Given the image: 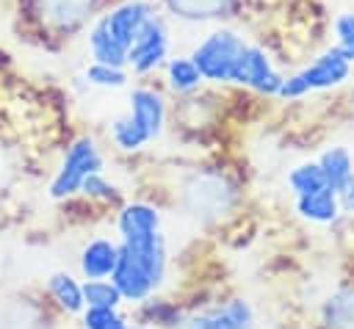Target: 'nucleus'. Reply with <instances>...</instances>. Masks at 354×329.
I'll return each instance as SVG.
<instances>
[{"label": "nucleus", "mask_w": 354, "mask_h": 329, "mask_svg": "<svg viewBox=\"0 0 354 329\" xmlns=\"http://www.w3.org/2000/svg\"><path fill=\"white\" fill-rule=\"evenodd\" d=\"M152 14L155 6L149 0H122L108 11L97 14V19L88 25L86 33V47L91 61L127 66V50L133 47L138 30Z\"/></svg>", "instance_id": "1"}, {"label": "nucleus", "mask_w": 354, "mask_h": 329, "mask_svg": "<svg viewBox=\"0 0 354 329\" xmlns=\"http://www.w3.org/2000/svg\"><path fill=\"white\" fill-rule=\"evenodd\" d=\"M351 77V64L343 58V53L332 44L324 53H318L310 64H304L301 69H296L293 75H285L282 88L277 94V100L282 102H296L313 91H329V88H340L346 80Z\"/></svg>", "instance_id": "2"}, {"label": "nucleus", "mask_w": 354, "mask_h": 329, "mask_svg": "<svg viewBox=\"0 0 354 329\" xmlns=\"http://www.w3.org/2000/svg\"><path fill=\"white\" fill-rule=\"evenodd\" d=\"M102 166H105V155H102L97 138L88 135V133L75 135L66 144V149H64V155H61V160L55 166V174L50 180V185H47V194L53 199L80 196L83 180L88 174H94V171H102Z\"/></svg>", "instance_id": "3"}, {"label": "nucleus", "mask_w": 354, "mask_h": 329, "mask_svg": "<svg viewBox=\"0 0 354 329\" xmlns=\"http://www.w3.org/2000/svg\"><path fill=\"white\" fill-rule=\"evenodd\" d=\"M246 39L230 28V25H216L210 28L196 44L194 50L188 53L196 64V69L202 72L205 83H213V86H230V75H232V66L243 50Z\"/></svg>", "instance_id": "4"}, {"label": "nucleus", "mask_w": 354, "mask_h": 329, "mask_svg": "<svg viewBox=\"0 0 354 329\" xmlns=\"http://www.w3.org/2000/svg\"><path fill=\"white\" fill-rule=\"evenodd\" d=\"M119 254L136 265L152 285L155 290L166 282V271H169V246H166V235L163 227L158 229H130V232H119Z\"/></svg>", "instance_id": "5"}, {"label": "nucleus", "mask_w": 354, "mask_h": 329, "mask_svg": "<svg viewBox=\"0 0 354 329\" xmlns=\"http://www.w3.org/2000/svg\"><path fill=\"white\" fill-rule=\"evenodd\" d=\"M282 80L285 75L277 69L274 58L268 55V50L263 44H254V41H246L235 66H232V75H230V86H241V88H249L260 97H277L279 88H282Z\"/></svg>", "instance_id": "6"}, {"label": "nucleus", "mask_w": 354, "mask_h": 329, "mask_svg": "<svg viewBox=\"0 0 354 329\" xmlns=\"http://www.w3.org/2000/svg\"><path fill=\"white\" fill-rule=\"evenodd\" d=\"M169 50H171V33H169V22L163 14H152L144 28L138 30L133 47L127 50V72L130 75H138V77H147L158 69H163L166 58H169Z\"/></svg>", "instance_id": "7"}, {"label": "nucleus", "mask_w": 354, "mask_h": 329, "mask_svg": "<svg viewBox=\"0 0 354 329\" xmlns=\"http://www.w3.org/2000/svg\"><path fill=\"white\" fill-rule=\"evenodd\" d=\"M180 329H254V307L243 296H230L185 315Z\"/></svg>", "instance_id": "8"}, {"label": "nucleus", "mask_w": 354, "mask_h": 329, "mask_svg": "<svg viewBox=\"0 0 354 329\" xmlns=\"http://www.w3.org/2000/svg\"><path fill=\"white\" fill-rule=\"evenodd\" d=\"M127 116H133L155 141L166 133V122H169L166 97L152 86H133L127 94Z\"/></svg>", "instance_id": "9"}, {"label": "nucleus", "mask_w": 354, "mask_h": 329, "mask_svg": "<svg viewBox=\"0 0 354 329\" xmlns=\"http://www.w3.org/2000/svg\"><path fill=\"white\" fill-rule=\"evenodd\" d=\"M169 19L188 25H210L235 17L238 0H160Z\"/></svg>", "instance_id": "10"}, {"label": "nucleus", "mask_w": 354, "mask_h": 329, "mask_svg": "<svg viewBox=\"0 0 354 329\" xmlns=\"http://www.w3.org/2000/svg\"><path fill=\"white\" fill-rule=\"evenodd\" d=\"M36 6L41 22L61 33H72L94 17V0H36Z\"/></svg>", "instance_id": "11"}, {"label": "nucleus", "mask_w": 354, "mask_h": 329, "mask_svg": "<svg viewBox=\"0 0 354 329\" xmlns=\"http://www.w3.org/2000/svg\"><path fill=\"white\" fill-rule=\"evenodd\" d=\"M119 260V243L111 238H91L83 243L77 268L83 279H108Z\"/></svg>", "instance_id": "12"}, {"label": "nucleus", "mask_w": 354, "mask_h": 329, "mask_svg": "<svg viewBox=\"0 0 354 329\" xmlns=\"http://www.w3.org/2000/svg\"><path fill=\"white\" fill-rule=\"evenodd\" d=\"M293 210L299 218L310 221V224H335L343 213L340 207V194L335 188H321L304 196H293Z\"/></svg>", "instance_id": "13"}, {"label": "nucleus", "mask_w": 354, "mask_h": 329, "mask_svg": "<svg viewBox=\"0 0 354 329\" xmlns=\"http://www.w3.org/2000/svg\"><path fill=\"white\" fill-rule=\"evenodd\" d=\"M163 80H166V88L177 97H191L205 86V77L196 69L191 55H169L163 64Z\"/></svg>", "instance_id": "14"}, {"label": "nucleus", "mask_w": 354, "mask_h": 329, "mask_svg": "<svg viewBox=\"0 0 354 329\" xmlns=\"http://www.w3.org/2000/svg\"><path fill=\"white\" fill-rule=\"evenodd\" d=\"M318 323L321 329H354V285H343L321 301Z\"/></svg>", "instance_id": "15"}, {"label": "nucleus", "mask_w": 354, "mask_h": 329, "mask_svg": "<svg viewBox=\"0 0 354 329\" xmlns=\"http://www.w3.org/2000/svg\"><path fill=\"white\" fill-rule=\"evenodd\" d=\"M47 293L55 301V307L66 315H80L86 310L83 299V282L69 271H55L47 276Z\"/></svg>", "instance_id": "16"}, {"label": "nucleus", "mask_w": 354, "mask_h": 329, "mask_svg": "<svg viewBox=\"0 0 354 329\" xmlns=\"http://www.w3.org/2000/svg\"><path fill=\"white\" fill-rule=\"evenodd\" d=\"M163 227V213L147 199H133L122 202L116 207V229L130 232V229H158Z\"/></svg>", "instance_id": "17"}, {"label": "nucleus", "mask_w": 354, "mask_h": 329, "mask_svg": "<svg viewBox=\"0 0 354 329\" xmlns=\"http://www.w3.org/2000/svg\"><path fill=\"white\" fill-rule=\"evenodd\" d=\"M138 307V323H147V326H155V329H180L183 321H185V312L169 301V299H158L155 293L144 301L136 304Z\"/></svg>", "instance_id": "18"}, {"label": "nucleus", "mask_w": 354, "mask_h": 329, "mask_svg": "<svg viewBox=\"0 0 354 329\" xmlns=\"http://www.w3.org/2000/svg\"><path fill=\"white\" fill-rule=\"evenodd\" d=\"M315 160H318V166H321V171H324V177H326V185L335 188V191H340V188L348 182L351 171H354V158H351V152H348L346 147H340V144L326 147Z\"/></svg>", "instance_id": "19"}, {"label": "nucleus", "mask_w": 354, "mask_h": 329, "mask_svg": "<svg viewBox=\"0 0 354 329\" xmlns=\"http://www.w3.org/2000/svg\"><path fill=\"white\" fill-rule=\"evenodd\" d=\"M108 135H111V144H113L119 152H127V155L141 152L147 144H152L149 133H147L133 116H127V113H124V116H116V119L111 122Z\"/></svg>", "instance_id": "20"}, {"label": "nucleus", "mask_w": 354, "mask_h": 329, "mask_svg": "<svg viewBox=\"0 0 354 329\" xmlns=\"http://www.w3.org/2000/svg\"><path fill=\"white\" fill-rule=\"evenodd\" d=\"M285 180H288V188L293 191V196H304V194H313V191L326 188V177H324L318 160L296 163V166L288 171Z\"/></svg>", "instance_id": "21"}, {"label": "nucleus", "mask_w": 354, "mask_h": 329, "mask_svg": "<svg viewBox=\"0 0 354 329\" xmlns=\"http://www.w3.org/2000/svg\"><path fill=\"white\" fill-rule=\"evenodd\" d=\"M80 196H83V199H88V202L113 205V207H119V205L124 202L122 188H119L116 182H111L102 171H94V174H88V177L83 180V185H80Z\"/></svg>", "instance_id": "22"}, {"label": "nucleus", "mask_w": 354, "mask_h": 329, "mask_svg": "<svg viewBox=\"0 0 354 329\" xmlns=\"http://www.w3.org/2000/svg\"><path fill=\"white\" fill-rule=\"evenodd\" d=\"M83 80L88 86H97V88H124L130 83V72H127V66H111V64L88 61V66L83 69Z\"/></svg>", "instance_id": "23"}, {"label": "nucleus", "mask_w": 354, "mask_h": 329, "mask_svg": "<svg viewBox=\"0 0 354 329\" xmlns=\"http://www.w3.org/2000/svg\"><path fill=\"white\" fill-rule=\"evenodd\" d=\"M83 299H86V307H122L124 304V296L119 293V288L111 276L108 279H86Z\"/></svg>", "instance_id": "24"}, {"label": "nucleus", "mask_w": 354, "mask_h": 329, "mask_svg": "<svg viewBox=\"0 0 354 329\" xmlns=\"http://www.w3.org/2000/svg\"><path fill=\"white\" fill-rule=\"evenodd\" d=\"M80 326L83 329H133L136 323H130L119 307H86L80 312Z\"/></svg>", "instance_id": "25"}, {"label": "nucleus", "mask_w": 354, "mask_h": 329, "mask_svg": "<svg viewBox=\"0 0 354 329\" xmlns=\"http://www.w3.org/2000/svg\"><path fill=\"white\" fill-rule=\"evenodd\" d=\"M335 47H354V11H340L332 19Z\"/></svg>", "instance_id": "26"}, {"label": "nucleus", "mask_w": 354, "mask_h": 329, "mask_svg": "<svg viewBox=\"0 0 354 329\" xmlns=\"http://www.w3.org/2000/svg\"><path fill=\"white\" fill-rule=\"evenodd\" d=\"M337 194H340V207H343V213H354V171H351V177H348V182H346Z\"/></svg>", "instance_id": "27"}, {"label": "nucleus", "mask_w": 354, "mask_h": 329, "mask_svg": "<svg viewBox=\"0 0 354 329\" xmlns=\"http://www.w3.org/2000/svg\"><path fill=\"white\" fill-rule=\"evenodd\" d=\"M133 329H155V326H147V323H136Z\"/></svg>", "instance_id": "28"}, {"label": "nucleus", "mask_w": 354, "mask_h": 329, "mask_svg": "<svg viewBox=\"0 0 354 329\" xmlns=\"http://www.w3.org/2000/svg\"><path fill=\"white\" fill-rule=\"evenodd\" d=\"M0 271H3V260H0Z\"/></svg>", "instance_id": "29"}]
</instances>
